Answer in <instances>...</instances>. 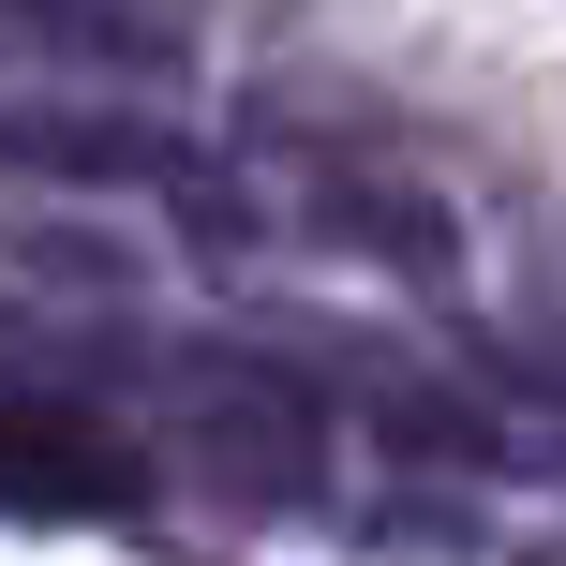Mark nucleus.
<instances>
[{
  "mask_svg": "<svg viewBox=\"0 0 566 566\" xmlns=\"http://www.w3.org/2000/svg\"><path fill=\"white\" fill-rule=\"evenodd\" d=\"M179 448L224 492H313L328 402H313L298 373H269V358H179Z\"/></svg>",
  "mask_w": 566,
  "mask_h": 566,
  "instance_id": "1",
  "label": "nucleus"
},
{
  "mask_svg": "<svg viewBox=\"0 0 566 566\" xmlns=\"http://www.w3.org/2000/svg\"><path fill=\"white\" fill-rule=\"evenodd\" d=\"M135 492H149V462L119 448L90 402L0 388V522H119Z\"/></svg>",
  "mask_w": 566,
  "mask_h": 566,
  "instance_id": "2",
  "label": "nucleus"
},
{
  "mask_svg": "<svg viewBox=\"0 0 566 566\" xmlns=\"http://www.w3.org/2000/svg\"><path fill=\"white\" fill-rule=\"evenodd\" d=\"M0 179H60V195H179V149L105 105H0Z\"/></svg>",
  "mask_w": 566,
  "mask_h": 566,
  "instance_id": "3",
  "label": "nucleus"
},
{
  "mask_svg": "<svg viewBox=\"0 0 566 566\" xmlns=\"http://www.w3.org/2000/svg\"><path fill=\"white\" fill-rule=\"evenodd\" d=\"M0 60H45V75H165V30L105 15V0H0Z\"/></svg>",
  "mask_w": 566,
  "mask_h": 566,
  "instance_id": "4",
  "label": "nucleus"
},
{
  "mask_svg": "<svg viewBox=\"0 0 566 566\" xmlns=\"http://www.w3.org/2000/svg\"><path fill=\"white\" fill-rule=\"evenodd\" d=\"M373 432H388L402 462H462V478H478V462H507V432H492L478 402H448V388H388V402H373Z\"/></svg>",
  "mask_w": 566,
  "mask_h": 566,
  "instance_id": "5",
  "label": "nucleus"
}]
</instances>
